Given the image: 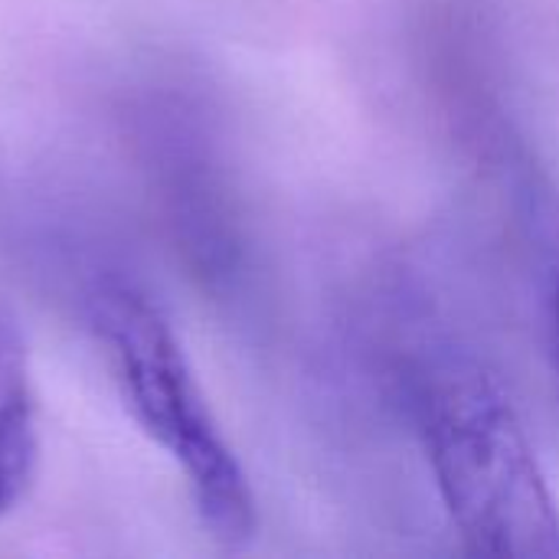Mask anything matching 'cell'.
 Returning <instances> with one entry per match:
<instances>
[{"mask_svg":"<svg viewBox=\"0 0 559 559\" xmlns=\"http://www.w3.org/2000/svg\"><path fill=\"white\" fill-rule=\"evenodd\" d=\"M540 239V331L547 357L559 373V210L550 197H540L531 210Z\"/></svg>","mask_w":559,"mask_h":559,"instance_id":"4","label":"cell"},{"mask_svg":"<svg viewBox=\"0 0 559 559\" xmlns=\"http://www.w3.org/2000/svg\"><path fill=\"white\" fill-rule=\"evenodd\" d=\"M36 462L39 432L26 347L13 318L0 311V514L23 501Z\"/></svg>","mask_w":559,"mask_h":559,"instance_id":"3","label":"cell"},{"mask_svg":"<svg viewBox=\"0 0 559 559\" xmlns=\"http://www.w3.org/2000/svg\"><path fill=\"white\" fill-rule=\"evenodd\" d=\"M92 328L131 416L183 472L203 527L226 547L246 544L255 534L252 485L160 305L144 288L111 278L92 298Z\"/></svg>","mask_w":559,"mask_h":559,"instance_id":"2","label":"cell"},{"mask_svg":"<svg viewBox=\"0 0 559 559\" xmlns=\"http://www.w3.org/2000/svg\"><path fill=\"white\" fill-rule=\"evenodd\" d=\"M409 409L442 504L478 557L559 559V504L498 383L472 354H429L409 370Z\"/></svg>","mask_w":559,"mask_h":559,"instance_id":"1","label":"cell"}]
</instances>
